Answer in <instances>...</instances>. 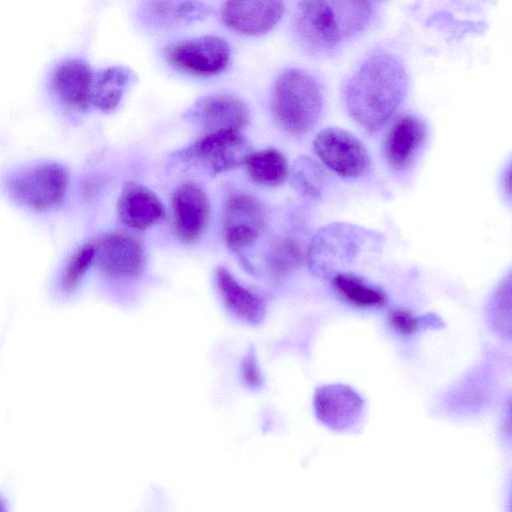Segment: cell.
<instances>
[{
  "instance_id": "obj_1",
  "label": "cell",
  "mask_w": 512,
  "mask_h": 512,
  "mask_svg": "<svg viewBox=\"0 0 512 512\" xmlns=\"http://www.w3.org/2000/svg\"><path fill=\"white\" fill-rule=\"evenodd\" d=\"M408 78L394 55L377 52L367 57L350 76L345 103L350 116L367 132H375L403 101Z\"/></svg>"
},
{
  "instance_id": "obj_2",
  "label": "cell",
  "mask_w": 512,
  "mask_h": 512,
  "mask_svg": "<svg viewBox=\"0 0 512 512\" xmlns=\"http://www.w3.org/2000/svg\"><path fill=\"white\" fill-rule=\"evenodd\" d=\"M367 1H302L295 15L296 33L313 53H326L361 32L372 17Z\"/></svg>"
},
{
  "instance_id": "obj_3",
  "label": "cell",
  "mask_w": 512,
  "mask_h": 512,
  "mask_svg": "<svg viewBox=\"0 0 512 512\" xmlns=\"http://www.w3.org/2000/svg\"><path fill=\"white\" fill-rule=\"evenodd\" d=\"M324 105L318 80L306 70L289 68L276 79L272 95V114L285 132L301 136L317 124Z\"/></svg>"
},
{
  "instance_id": "obj_4",
  "label": "cell",
  "mask_w": 512,
  "mask_h": 512,
  "mask_svg": "<svg viewBox=\"0 0 512 512\" xmlns=\"http://www.w3.org/2000/svg\"><path fill=\"white\" fill-rule=\"evenodd\" d=\"M252 152L249 141L238 130L206 134L176 153L187 164L198 165L216 175L245 164Z\"/></svg>"
},
{
  "instance_id": "obj_5",
  "label": "cell",
  "mask_w": 512,
  "mask_h": 512,
  "mask_svg": "<svg viewBox=\"0 0 512 512\" xmlns=\"http://www.w3.org/2000/svg\"><path fill=\"white\" fill-rule=\"evenodd\" d=\"M68 187L67 171L58 163L44 162L18 172L11 178L9 189L21 204L35 210L58 206Z\"/></svg>"
},
{
  "instance_id": "obj_6",
  "label": "cell",
  "mask_w": 512,
  "mask_h": 512,
  "mask_svg": "<svg viewBox=\"0 0 512 512\" xmlns=\"http://www.w3.org/2000/svg\"><path fill=\"white\" fill-rule=\"evenodd\" d=\"M312 144L319 159L343 178H359L370 167V156L362 142L341 128L327 127L321 130Z\"/></svg>"
},
{
  "instance_id": "obj_7",
  "label": "cell",
  "mask_w": 512,
  "mask_h": 512,
  "mask_svg": "<svg viewBox=\"0 0 512 512\" xmlns=\"http://www.w3.org/2000/svg\"><path fill=\"white\" fill-rule=\"evenodd\" d=\"M266 225V210L254 196L238 192L228 197L223 210V234L231 250L240 252L254 244Z\"/></svg>"
},
{
  "instance_id": "obj_8",
  "label": "cell",
  "mask_w": 512,
  "mask_h": 512,
  "mask_svg": "<svg viewBox=\"0 0 512 512\" xmlns=\"http://www.w3.org/2000/svg\"><path fill=\"white\" fill-rule=\"evenodd\" d=\"M166 58L177 69L197 76L222 72L230 59V46L221 37L199 36L171 45Z\"/></svg>"
},
{
  "instance_id": "obj_9",
  "label": "cell",
  "mask_w": 512,
  "mask_h": 512,
  "mask_svg": "<svg viewBox=\"0 0 512 512\" xmlns=\"http://www.w3.org/2000/svg\"><path fill=\"white\" fill-rule=\"evenodd\" d=\"M317 419L334 431L353 430L361 422L364 401L352 388L327 385L319 388L313 400Z\"/></svg>"
},
{
  "instance_id": "obj_10",
  "label": "cell",
  "mask_w": 512,
  "mask_h": 512,
  "mask_svg": "<svg viewBox=\"0 0 512 512\" xmlns=\"http://www.w3.org/2000/svg\"><path fill=\"white\" fill-rule=\"evenodd\" d=\"M173 225L177 238L185 243L197 242L205 232L209 219V199L195 182H184L173 193Z\"/></svg>"
},
{
  "instance_id": "obj_11",
  "label": "cell",
  "mask_w": 512,
  "mask_h": 512,
  "mask_svg": "<svg viewBox=\"0 0 512 512\" xmlns=\"http://www.w3.org/2000/svg\"><path fill=\"white\" fill-rule=\"evenodd\" d=\"M145 252L136 239L124 234H108L94 244V262L106 275L127 278L139 275L145 266Z\"/></svg>"
},
{
  "instance_id": "obj_12",
  "label": "cell",
  "mask_w": 512,
  "mask_h": 512,
  "mask_svg": "<svg viewBox=\"0 0 512 512\" xmlns=\"http://www.w3.org/2000/svg\"><path fill=\"white\" fill-rule=\"evenodd\" d=\"M187 119L207 134L241 131L249 121L245 103L232 95H213L198 100L187 112Z\"/></svg>"
},
{
  "instance_id": "obj_13",
  "label": "cell",
  "mask_w": 512,
  "mask_h": 512,
  "mask_svg": "<svg viewBox=\"0 0 512 512\" xmlns=\"http://www.w3.org/2000/svg\"><path fill=\"white\" fill-rule=\"evenodd\" d=\"M427 136L425 123L417 116L403 114L390 126L383 145L387 164L395 171L407 169L422 148Z\"/></svg>"
},
{
  "instance_id": "obj_14",
  "label": "cell",
  "mask_w": 512,
  "mask_h": 512,
  "mask_svg": "<svg viewBox=\"0 0 512 512\" xmlns=\"http://www.w3.org/2000/svg\"><path fill=\"white\" fill-rule=\"evenodd\" d=\"M284 9L282 1H228L221 15L225 25L234 31L262 35L278 23Z\"/></svg>"
},
{
  "instance_id": "obj_15",
  "label": "cell",
  "mask_w": 512,
  "mask_h": 512,
  "mask_svg": "<svg viewBox=\"0 0 512 512\" xmlns=\"http://www.w3.org/2000/svg\"><path fill=\"white\" fill-rule=\"evenodd\" d=\"M118 215L126 226L144 230L162 220L165 210L158 196L146 186L125 183L117 204Z\"/></svg>"
},
{
  "instance_id": "obj_16",
  "label": "cell",
  "mask_w": 512,
  "mask_h": 512,
  "mask_svg": "<svg viewBox=\"0 0 512 512\" xmlns=\"http://www.w3.org/2000/svg\"><path fill=\"white\" fill-rule=\"evenodd\" d=\"M95 74L84 61L61 63L52 77V87L63 104L74 110H86L92 104Z\"/></svg>"
},
{
  "instance_id": "obj_17",
  "label": "cell",
  "mask_w": 512,
  "mask_h": 512,
  "mask_svg": "<svg viewBox=\"0 0 512 512\" xmlns=\"http://www.w3.org/2000/svg\"><path fill=\"white\" fill-rule=\"evenodd\" d=\"M215 281L226 307L238 318L258 324L265 317V304L255 293L244 287L223 267L217 269Z\"/></svg>"
},
{
  "instance_id": "obj_18",
  "label": "cell",
  "mask_w": 512,
  "mask_h": 512,
  "mask_svg": "<svg viewBox=\"0 0 512 512\" xmlns=\"http://www.w3.org/2000/svg\"><path fill=\"white\" fill-rule=\"evenodd\" d=\"M134 73L124 66H111L95 75L92 104L101 111H112L120 103Z\"/></svg>"
},
{
  "instance_id": "obj_19",
  "label": "cell",
  "mask_w": 512,
  "mask_h": 512,
  "mask_svg": "<svg viewBox=\"0 0 512 512\" xmlns=\"http://www.w3.org/2000/svg\"><path fill=\"white\" fill-rule=\"evenodd\" d=\"M332 287L343 301L358 308H379L387 303L382 289L350 272L336 274Z\"/></svg>"
},
{
  "instance_id": "obj_20",
  "label": "cell",
  "mask_w": 512,
  "mask_h": 512,
  "mask_svg": "<svg viewBox=\"0 0 512 512\" xmlns=\"http://www.w3.org/2000/svg\"><path fill=\"white\" fill-rule=\"evenodd\" d=\"M245 165L254 182L268 187L281 185L289 175L287 159L276 149L251 152Z\"/></svg>"
},
{
  "instance_id": "obj_21",
  "label": "cell",
  "mask_w": 512,
  "mask_h": 512,
  "mask_svg": "<svg viewBox=\"0 0 512 512\" xmlns=\"http://www.w3.org/2000/svg\"><path fill=\"white\" fill-rule=\"evenodd\" d=\"M291 185L300 195L308 199L320 197L325 186V173L312 158L301 156L291 168Z\"/></svg>"
},
{
  "instance_id": "obj_22",
  "label": "cell",
  "mask_w": 512,
  "mask_h": 512,
  "mask_svg": "<svg viewBox=\"0 0 512 512\" xmlns=\"http://www.w3.org/2000/svg\"><path fill=\"white\" fill-rule=\"evenodd\" d=\"M151 10L155 18L171 23H191L203 20L211 13V9L205 3L194 1L181 2H152Z\"/></svg>"
},
{
  "instance_id": "obj_23",
  "label": "cell",
  "mask_w": 512,
  "mask_h": 512,
  "mask_svg": "<svg viewBox=\"0 0 512 512\" xmlns=\"http://www.w3.org/2000/svg\"><path fill=\"white\" fill-rule=\"evenodd\" d=\"M304 260L301 244L293 238H284L275 242L267 252L266 263L269 270L282 276L299 267Z\"/></svg>"
},
{
  "instance_id": "obj_24",
  "label": "cell",
  "mask_w": 512,
  "mask_h": 512,
  "mask_svg": "<svg viewBox=\"0 0 512 512\" xmlns=\"http://www.w3.org/2000/svg\"><path fill=\"white\" fill-rule=\"evenodd\" d=\"M94 262V244L79 249L68 262L61 279L63 290H73Z\"/></svg>"
},
{
  "instance_id": "obj_25",
  "label": "cell",
  "mask_w": 512,
  "mask_h": 512,
  "mask_svg": "<svg viewBox=\"0 0 512 512\" xmlns=\"http://www.w3.org/2000/svg\"><path fill=\"white\" fill-rule=\"evenodd\" d=\"M388 323L397 334L404 336L416 333L423 324L422 318H416L409 309L403 307H395L389 311Z\"/></svg>"
},
{
  "instance_id": "obj_26",
  "label": "cell",
  "mask_w": 512,
  "mask_h": 512,
  "mask_svg": "<svg viewBox=\"0 0 512 512\" xmlns=\"http://www.w3.org/2000/svg\"><path fill=\"white\" fill-rule=\"evenodd\" d=\"M241 379L249 388H259L263 379L255 354L250 351L242 360L240 367Z\"/></svg>"
},
{
  "instance_id": "obj_27",
  "label": "cell",
  "mask_w": 512,
  "mask_h": 512,
  "mask_svg": "<svg viewBox=\"0 0 512 512\" xmlns=\"http://www.w3.org/2000/svg\"><path fill=\"white\" fill-rule=\"evenodd\" d=\"M0 512H10V506L7 498L0 493Z\"/></svg>"
}]
</instances>
